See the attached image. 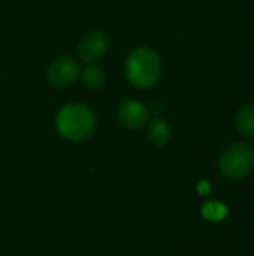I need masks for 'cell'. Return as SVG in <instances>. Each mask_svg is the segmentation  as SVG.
Returning <instances> with one entry per match:
<instances>
[{
  "instance_id": "cell-5",
  "label": "cell",
  "mask_w": 254,
  "mask_h": 256,
  "mask_svg": "<svg viewBox=\"0 0 254 256\" xmlns=\"http://www.w3.org/2000/svg\"><path fill=\"white\" fill-rule=\"evenodd\" d=\"M79 74H81V69L75 58L58 57L49 64L46 70V78L51 86L60 88V87L70 86L79 76Z\"/></svg>"
},
{
  "instance_id": "cell-11",
  "label": "cell",
  "mask_w": 254,
  "mask_h": 256,
  "mask_svg": "<svg viewBox=\"0 0 254 256\" xmlns=\"http://www.w3.org/2000/svg\"><path fill=\"white\" fill-rule=\"evenodd\" d=\"M198 192H199L202 196H208V195H210V192H211V186H210V183H208V182H201V183L198 184Z\"/></svg>"
},
{
  "instance_id": "cell-6",
  "label": "cell",
  "mask_w": 254,
  "mask_h": 256,
  "mask_svg": "<svg viewBox=\"0 0 254 256\" xmlns=\"http://www.w3.org/2000/svg\"><path fill=\"white\" fill-rule=\"evenodd\" d=\"M118 120L127 129H141L148 122V111L139 100H124L118 106Z\"/></svg>"
},
{
  "instance_id": "cell-7",
  "label": "cell",
  "mask_w": 254,
  "mask_h": 256,
  "mask_svg": "<svg viewBox=\"0 0 254 256\" xmlns=\"http://www.w3.org/2000/svg\"><path fill=\"white\" fill-rule=\"evenodd\" d=\"M147 136L154 147H165L171 141V128L165 120L154 118L148 124Z\"/></svg>"
},
{
  "instance_id": "cell-1",
  "label": "cell",
  "mask_w": 254,
  "mask_h": 256,
  "mask_svg": "<svg viewBox=\"0 0 254 256\" xmlns=\"http://www.w3.org/2000/svg\"><path fill=\"white\" fill-rule=\"evenodd\" d=\"M126 76L136 88H150L157 84L162 74L160 56L148 46L133 50L126 58Z\"/></svg>"
},
{
  "instance_id": "cell-4",
  "label": "cell",
  "mask_w": 254,
  "mask_h": 256,
  "mask_svg": "<svg viewBox=\"0 0 254 256\" xmlns=\"http://www.w3.org/2000/svg\"><path fill=\"white\" fill-rule=\"evenodd\" d=\"M109 50V38L102 30H93L82 36L78 45V54L85 63L100 62Z\"/></svg>"
},
{
  "instance_id": "cell-3",
  "label": "cell",
  "mask_w": 254,
  "mask_h": 256,
  "mask_svg": "<svg viewBox=\"0 0 254 256\" xmlns=\"http://www.w3.org/2000/svg\"><path fill=\"white\" fill-rule=\"evenodd\" d=\"M222 172L232 180L249 177L254 170V147L247 142L229 146L220 158Z\"/></svg>"
},
{
  "instance_id": "cell-10",
  "label": "cell",
  "mask_w": 254,
  "mask_h": 256,
  "mask_svg": "<svg viewBox=\"0 0 254 256\" xmlns=\"http://www.w3.org/2000/svg\"><path fill=\"white\" fill-rule=\"evenodd\" d=\"M202 214L210 222H222L228 218V207L217 201H210L202 207Z\"/></svg>"
},
{
  "instance_id": "cell-2",
  "label": "cell",
  "mask_w": 254,
  "mask_h": 256,
  "mask_svg": "<svg viewBox=\"0 0 254 256\" xmlns=\"http://www.w3.org/2000/svg\"><path fill=\"white\" fill-rule=\"evenodd\" d=\"M55 126L63 138L69 141H82L94 132L96 117L88 106L82 104H69L58 111Z\"/></svg>"
},
{
  "instance_id": "cell-8",
  "label": "cell",
  "mask_w": 254,
  "mask_h": 256,
  "mask_svg": "<svg viewBox=\"0 0 254 256\" xmlns=\"http://www.w3.org/2000/svg\"><path fill=\"white\" fill-rule=\"evenodd\" d=\"M235 126L244 138L254 140V105H244L238 111Z\"/></svg>"
},
{
  "instance_id": "cell-9",
  "label": "cell",
  "mask_w": 254,
  "mask_h": 256,
  "mask_svg": "<svg viewBox=\"0 0 254 256\" xmlns=\"http://www.w3.org/2000/svg\"><path fill=\"white\" fill-rule=\"evenodd\" d=\"M81 81L87 88L97 90L105 84V74H103L102 69H99L96 66H91V68H87L81 74Z\"/></svg>"
}]
</instances>
